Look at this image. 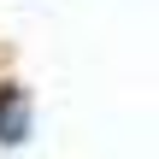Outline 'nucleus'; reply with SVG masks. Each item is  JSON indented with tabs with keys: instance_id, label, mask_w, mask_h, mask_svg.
<instances>
[{
	"instance_id": "1",
	"label": "nucleus",
	"mask_w": 159,
	"mask_h": 159,
	"mask_svg": "<svg viewBox=\"0 0 159 159\" xmlns=\"http://www.w3.org/2000/svg\"><path fill=\"white\" fill-rule=\"evenodd\" d=\"M24 136H30V106H24V89L0 83V142L12 148V142H24Z\"/></svg>"
}]
</instances>
